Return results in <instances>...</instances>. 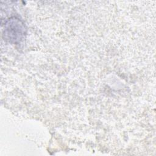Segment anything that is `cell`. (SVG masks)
<instances>
[{
  "label": "cell",
  "mask_w": 156,
  "mask_h": 156,
  "mask_svg": "<svg viewBox=\"0 0 156 156\" xmlns=\"http://www.w3.org/2000/svg\"><path fill=\"white\" fill-rule=\"evenodd\" d=\"M24 26L20 20L11 19L5 25L4 34L9 41L16 42L20 40L24 34Z\"/></svg>",
  "instance_id": "1"
}]
</instances>
